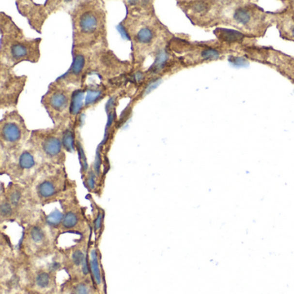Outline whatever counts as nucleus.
<instances>
[{"label": "nucleus", "mask_w": 294, "mask_h": 294, "mask_svg": "<svg viewBox=\"0 0 294 294\" xmlns=\"http://www.w3.org/2000/svg\"><path fill=\"white\" fill-rule=\"evenodd\" d=\"M126 16L119 29L130 42L134 72H140L146 61L156 59L168 48L174 35L158 17L154 1H124Z\"/></svg>", "instance_id": "nucleus-1"}, {"label": "nucleus", "mask_w": 294, "mask_h": 294, "mask_svg": "<svg viewBox=\"0 0 294 294\" xmlns=\"http://www.w3.org/2000/svg\"><path fill=\"white\" fill-rule=\"evenodd\" d=\"M68 13L73 28V48L96 49L109 47L105 2L76 1Z\"/></svg>", "instance_id": "nucleus-2"}, {"label": "nucleus", "mask_w": 294, "mask_h": 294, "mask_svg": "<svg viewBox=\"0 0 294 294\" xmlns=\"http://www.w3.org/2000/svg\"><path fill=\"white\" fill-rule=\"evenodd\" d=\"M0 65L16 67L28 62L37 63L41 58L42 38H28L11 16L0 12Z\"/></svg>", "instance_id": "nucleus-3"}, {"label": "nucleus", "mask_w": 294, "mask_h": 294, "mask_svg": "<svg viewBox=\"0 0 294 294\" xmlns=\"http://www.w3.org/2000/svg\"><path fill=\"white\" fill-rule=\"evenodd\" d=\"M58 239L53 224L42 211L39 216L24 228L16 251L29 262H39L57 254Z\"/></svg>", "instance_id": "nucleus-4"}, {"label": "nucleus", "mask_w": 294, "mask_h": 294, "mask_svg": "<svg viewBox=\"0 0 294 294\" xmlns=\"http://www.w3.org/2000/svg\"><path fill=\"white\" fill-rule=\"evenodd\" d=\"M75 183L68 177L65 166L44 164L29 187L35 204L43 207L60 203Z\"/></svg>", "instance_id": "nucleus-5"}, {"label": "nucleus", "mask_w": 294, "mask_h": 294, "mask_svg": "<svg viewBox=\"0 0 294 294\" xmlns=\"http://www.w3.org/2000/svg\"><path fill=\"white\" fill-rule=\"evenodd\" d=\"M44 164L37 152L27 143L14 153L1 154L0 173L7 175L12 182L30 186Z\"/></svg>", "instance_id": "nucleus-6"}, {"label": "nucleus", "mask_w": 294, "mask_h": 294, "mask_svg": "<svg viewBox=\"0 0 294 294\" xmlns=\"http://www.w3.org/2000/svg\"><path fill=\"white\" fill-rule=\"evenodd\" d=\"M76 188L77 185L75 183L60 201L62 214L57 224L53 226L58 238L65 234L81 236L93 231L90 217L87 215V209L83 207L78 201Z\"/></svg>", "instance_id": "nucleus-7"}, {"label": "nucleus", "mask_w": 294, "mask_h": 294, "mask_svg": "<svg viewBox=\"0 0 294 294\" xmlns=\"http://www.w3.org/2000/svg\"><path fill=\"white\" fill-rule=\"evenodd\" d=\"M67 127L31 130L29 144L35 149L45 164L65 166L67 150L64 145V131Z\"/></svg>", "instance_id": "nucleus-8"}, {"label": "nucleus", "mask_w": 294, "mask_h": 294, "mask_svg": "<svg viewBox=\"0 0 294 294\" xmlns=\"http://www.w3.org/2000/svg\"><path fill=\"white\" fill-rule=\"evenodd\" d=\"M62 269L58 252L51 263L47 264L26 260L25 294H60L61 285L57 282V274Z\"/></svg>", "instance_id": "nucleus-9"}, {"label": "nucleus", "mask_w": 294, "mask_h": 294, "mask_svg": "<svg viewBox=\"0 0 294 294\" xmlns=\"http://www.w3.org/2000/svg\"><path fill=\"white\" fill-rule=\"evenodd\" d=\"M77 88L69 87L55 79L50 83L41 104L44 106L54 126L67 127L71 124L73 98Z\"/></svg>", "instance_id": "nucleus-10"}, {"label": "nucleus", "mask_w": 294, "mask_h": 294, "mask_svg": "<svg viewBox=\"0 0 294 294\" xmlns=\"http://www.w3.org/2000/svg\"><path fill=\"white\" fill-rule=\"evenodd\" d=\"M267 20L255 4H228L222 9L220 21L237 28L241 33L260 35L267 30Z\"/></svg>", "instance_id": "nucleus-11"}, {"label": "nucleus", "mask_w": 294, "mask_h": 294, "mask_svg": "<svg viewBox=\"0 0 294 294\" xmlns=\"http://www.w3.org/2000/svg\"><path fill=\"white\" fill-rule=\"evenodd\" d=\"M92 235L93 231L81 235L75 244L58 249L62 270L67 273L68 279L81 280L91 278L88 256Z\"/></svg>", "instance_id": "nucleus-12"}, {"label": "nucleus", "mask_w": 294, "mask_h": 294, "mask_svg": "<svg viewBox=\"0 0 294 294\" xmlns=\"http://www.w3.org/2000/svg\"><path fill=\"white\" fill-rule=\"evenodd\" d=\"M31 130L17 110L4 114L0 121L1 154L10 155L24 148L31 138Z\"/></svg>", "instance_id": "nucleus-13"}, {"label": "nucleus", "mask_w": 294, "mask_h": 294, "mask_svg": "<svg viewBox=\"0 0 294 294\" xmlns=\"http://www.w3.org/2000/svg\"><path fill=\"white\" fill-rule=\"evenodd\" d=\"M134 72L133 65L129 61H122L110 50L109 47H100L93 49L92 61V75L114 82L115 79H123L129 77Z\"/></svg>", "instance_id": "nucleus-14"}, {"label": "nucleus", "mask_w": 294, "mask_h": 294, "mask_svg": "<svg viewBox=\"0 0 294 294\" xmlns=\"http://www.w3.org/2000/svg\"><path fill=\"white\" fill-rule=\"evenodd\" d=\"M1 193L4 194L16 212V223L24 228L39 216L42 210L32 200L29 186L10 182L6 186L1 184Z\"/></svg>", "instance_id": "nucleus-15"}, {"label": "nucleus", "mask_w": 294, "mask_h": 294, "mask_svg": "<svg viewBox=\"0 0 294 294\" xmlns=\"http://www.w3.org/2000/svg\"><path fill=\"white\" fill-rule=\"evenodd\" d=\"M67 1L47 0L44 4H37L31 0L16 1L17 11L27 19L32 30L37 33H43V27L50 15L59 12L66 6Z\"/></svg>", "instance_id": "nucleus-16"}, {"label": "nucleus", "mask_w": 294, "mask_h": 294, "mask_svg": "<svg viewBox=\"0 0 294 294\" xmlns=\"http://www.w3.org/2000/svg\"><path fill=\"white\" fill-rule=\"evenodd\" d=\"M26 75H17L11 67L0 65V108H16L27 83Z\"/></svg>", "instance_id": "nucleus-17"}, {"label": "nucleus", "mask_w": 294, "mask_h": 294, "mask_svg": "<svg viewBox=\"0 0 294 294\" xmlns=\"http://www.w3.org/2000/svg\"><path fill=\"white\" fill-rule=\"evenodd\" d=\"M93 49L73 48V62L66 74L57 78L60 82L77 89L86 87V81L92 75V61Z\"/></svg>", "instance_id": "nucleus-18"}, {"label": "nucleus", "mask_w": 294, "mask_h": 294, "mask_svg": "<svg viewBox=\"0 0 294 294\" xmlns=\"http://www.w3.org/2000/svg\"><path fill=\"white\" fill-rule=\"evenodd\" d=\"M177 4L192 24L200 27L213 26L221 20L222 6L210 1H178Z\"/></svg>", "instance_id": "nucleus-19"}, {"label": "nucleus", "mask_w": 294, "mask_h": 294, "mask_svg": "<svg viewBox=\"0 0 294 294\" xmlns=\"http://www.w3.org/2000/svg\"><path fill=\"white\" fill-rule=\"evenodd\" d=\"M88 261L91 279L93 282L99 294H107L106 274L102 264V255L99 249V244L95 243L94 241H92L91 243Z\"/></svg>", "instance_id": "nucleus-20"}, {"label": "nucleus", "mask_w": 294, "mask_h": 294, "mask_svg": "<svg viewBox=\"0 0 294 294\" xmlns=\"http://www.w3.org/2000/svg\"><path fill=\"white\" fill-rule=\"evenodd\" d=\"M60 294H100L92 279L81 280L66 279L60 286Z\"/></svg>", "instance_id": "nucleus-21"}, {"label": "nucleus", "mask_w": 294, "mask_h": 294, "mask_svg": "<svg viewBox=\"0 0 294 294\" xmlns=\"http://www.w3.org/2000/svg\"><path fill=\"white\" fill-rule=\"evenodd\" d=\"M92 217H90L91 226L93 230V235H94V242L99 244L102 239L103 233L105 232V218L106 212L101 206H99L93 198H91Z\"/></svg>", "instance_id": "nucleus-22"}, {"label": "nucleus", "mask_w": 294, "mask_h": 294, "mask_svg": "<svg viewBox=\"0 0 294 294\" xmlns=\"http://www.w3.org/2000/svg\"><path fill=\"white\" fill-rule=\"evenodd\" d=\"M0 222L4 223H16V212L9 203L8 200L3 193L0 192Z\"/></svg>", "instance_id": "nucleus-23"}, {"label": "nucleus", "mask_w": 294, "mask_h": 294, "mask_svg": "<svg viewBox=\"0 0 294 294\" xmlns=\"http://www.w3.org/2000/svg\"><path fill=\"white\" fill-rule=\"evenodd\" d=\"M217 36L220 40H223L225 42H230V43H235V42H239L244 38V35L243 33L240 31H227V30H217Z\"/></svg>", "instance_id": "nucleus-24"}, {"label": "nucleus", "mask_w": 294, "mask_h": 294, "mask_svg": "<svg viewBox=\"0 0 294 294\" xmlns=\"http://www.w3.org/2000/svg\"><path fill=\"white\" fill-rule=\"evenodd\" d=\"M280 32L286 34V38L294 41V18L283 20L280 24Z\"/></svg>", "instance_id": "nucleus-25"}]
</instances>
